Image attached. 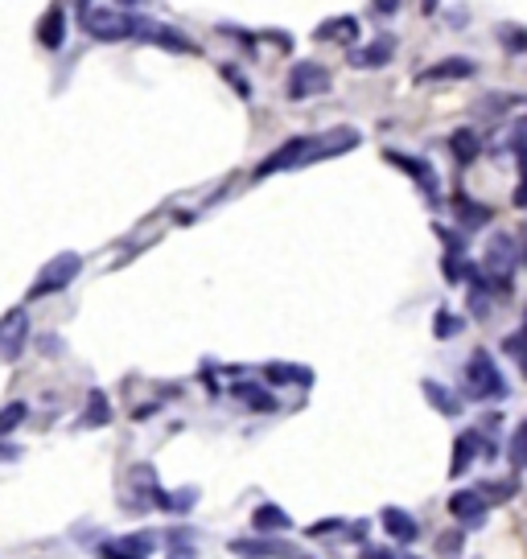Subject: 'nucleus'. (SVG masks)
Returning a JSON list of instances; mask_svg holds the SVG:
<instances>
[{
	"instance_id": "32",
	"label": "nucleus",
	"mask_w": 527,
	"mask_h": 559,
	"mask_svg": "<svg viewBox=\"0 0 527 559\" xmlns=\"http://www.w3.org/2000/svg\"><path fill=\"white\" fill-rule=\"evenodd\" d=\"M330 531H342V518H330V523H322V526H313L309 535H330Z\"/></svg>"
},
{
	"instance_id": "23",
	"label": "nucleus",
	"mask_w": 527,
	"mask_h": 559,
	"mask_svg": "<svg viewBox=\"0 0 527 559\" xmlns=\"http://www.w3.org/2000/svg\"><path fill=\"white\" fill-rule=\"evenodd\" d=\"M29 416V408H25V403H5V408H0V436H9V432H17V428H21V419H25Z\"/></svg>"
},
{
	"instance_id": "22",
	"label": "nucleus",
	"mask_w": 527,
	"mask_h": 559,
	"mask_svg": "<svg viewBox=\"0 0 527 559\" xmlns=\"http://www.w3.org/2000/svg\"><path fill=\"white\" fill-rule=\"evenodd\" d=\"M454 152L462 165H470V160L478 157V132H473V128H462V132L454 136Z\"/></svg>"
},
{
	"instance_id": "33",
	"label": "nucleus",
	"mask_w": 527,
	"mask_h": 559,
	"mask_svg": "<svg viewBox=\"0 0 527 559\" xmlns=\"http://www.w3.org/2000/svg\"><path fill=\"white\" fill-rule=\"evenodd\" d=\"M17 457H21L17 444H0V461H17Z\"/></svg>"
},
{
	"instance_id": "9",
	"label": "nucleus",
	"mask_w": 527,
	"mask_h": 559,
	"mask_svg": "<svg viewBox=\"0 0 527 559\" xmlns=\"http://www.w3.org/2000/svg\"><path fill=\"white\" fill-rule=\"evenodd\" d=\"M387 160H392L395 169H404L412 181H416L420 189L429 198H437L441 194V181H437V173H433V165H425V160H416V157H408V152H387Z\"/></svg>"
},
{
	"instance_id": "19",
	"label": "nucleus",
	"mask_w": 527,
	"mask_h": 559,
	"mask_svg": "<svg viewBox=\"0 0 527 559\" xmlns=\"http://www.w3.org/2000/svg\"><path fill=\"white\" fill-rule=\"evenodd\" d=\"M251 526H256L259 535H277V531H288V515L280 506H259L256 515H251Z\"/></svg>"
},
{
	"instance_id": "11",
	"label": "nucleus",
	"mask_w": 527,
	"mask_h": 559,
	"mask_svg": "<svg viewBox=\"0 0 527 559\" xmlns=\"http://www.w3.org/2000/svg\"><path fill=\"white\" fill-rule=\"evenodd\" d=\"M449 515H454L457 523H465V526H483V518H486L483 494H478V489H462V494H454L449 497Z\"/></svg>"
},
{
	"instance_id": "6",
	"label": "nucleus",
	"mask_w": 527,
	"mask_h": 559,
	"mask_svg": "<svg viewBox=\"0 0 527 559\" xmlns=\"http://www.w3.org/2000/svg\"><path fill=\"white\" fill-rule=\"evenodd\" d=\"M330 87V71L322 63H297L288 74V99H313Z\"/></svg>"
},
{
	"instance_id": "12",
	"label": "nucleus",
	"mask_w": 527,
	"mask_h": 559,
	"mask_svg": "<svg viewBox=\"0 0 527 559\" xmlns=\"http://www.w3.org/2000/svg\"><path fill=\"white\" fill-rule=\"evenodd\" d=\"M392 53H395L392 37H379V42L358 45V50L350 53V66H358V71H379V66L392 63Z\"/></svg>"
},
{
	"instance_id": "26",
	"label": "nucleus",
	"mask_w": 527,
	"mask_h": 559,
	"mask_svg": "<svg viewBox=\"0 0 527 559\" xmlns=\"http://www.w3.org/2000/svg\"><path fill=\"white\" fill-rule=\"evenodd\" d=\"M503 350H507V354H515L519 371H523V379H527V325L519 329L515 338H507V342H503Z\"/></svg>"
},
{
	"instance_id": "30",
	"label": "nucleus",
	"mask_w": 527,
	"mask_h": 559,
	"mask_svg": "<svg viewBox=\"0 0 527 559\" xmlns=\"http://www.w3.org/2000/svg\"><path fill=\"white\" fill-rule=\"evenodd\" d=\"M503 45H507V50H527V34H519L515 25H503Z\"/></svg>"
},
{
	"instance_id": "10",
	"label": "nucleus",
	"mask_w": 527,
	"mask_h": 559,
	"mask_svg": "<svg viewBox=\"0 0 527 559\" xmlns=\"http://www.w3.org/2000/svg\"><path fill=\"white\" fill-rule=\"evenodd\" d=\"M305 144H309V136H297V140L280 144V149L256 169V178H272V173H280V169H297V165L305 160Z\"/></svg>"
},
{
	"instance_id": "2",
	"label": "nucleus",
	"mask_w": 527,
	"mask_h": 559,
	"mask_svg": "<svg viewBox=\"0 0 527 559\" xmlns=\"http://www.w3.org/2000/svg\"><path fill=\"white\" fill-rule=\"evenodd\" d=\"M465 395L470 400H503L507 395V379L486 350H473L465 362Z\"/></svg>"
},
{
	"instance_id": "13",
	"label": "nucleus",
	"mask_w": 527,
	"mask_h": 559,
	"mask_svg": "<svg viewBox=\"0 0 527 559\" xmlns=\"http://www.w3.org/2000/svg\"><path fill=\"white\" fill-rule=\"evenodd\" d=\"M379 518H384V531L392 535L395 543H416V539H420V526H416V518H412L408 510H400V506H387V510H384V515H379Z\"/></svg>"
},
{
	"instance_id": "21",
	"label": "nucleus",
	"mask_w": 527,
	"mask_h": 559,
	"mask_svg": "<svg viewBox=\"0 0 527 559\" xmlns=\"http://www.w3.org/2000/svg\"><path fill=\"white\" fill-rule=\"evenodd\" d=\"M317 37H322V42H330V37H334V42H355V37H358V25H355L350 17H342V21H326V25L317 29Z\"/></svg>"
},
{
	"instance_id": "7",
	"label": "nucleus",
	"mask_w": 527,
	"mask_h": 559,
	"mask_svg": "<svg viewBox=\"0 0 527 559\" xmlns=\"http://www.w3.org/2000/svg\"><path fill=\"white\" fill-rule=\"evenodd\" d=\"M157 551V539L152 535H120V539L103 543L99 547V559H149Z\"/></svg>"
},
{
	"instance_id": "17",
	"label": "nucleus",
	"mask_w": 527,
	"mask_h": 559,
	"mask_svg": "<svg viewBox=\"0 0 527 559\" xmlns=\"http://www.w3.org/2000/svg\"><path fill=\"white\" fill-rule=\"evenodd\" d=\"M420 390H425V400H429L433 408L441 411V416H457V411H462V400H457V395H454L449 387H441V382H433V379H429Z\"/></svg>"
},
{
	"instance_id": "29",
	"label": "nucleus",
	"mask_w": 527,
	"mask_h": 559,
	"mask_svg": "<svg viewBox=\"0 0 527 559\" xmlns=\"http://www.w3.org/2000/svg\"><path fill=\"white\" fill-rule=\"evenodd\" d=\"M454 333H462V321H457L449 309H441L437 313V338L445 342V338H454Z\"/></svg>"
},
{
	"instance_id": "34",
	"label": "nucleus",
	"mask_w": 527,
	"mask_h": 559,
	"mask_svg": "<svg viewBox=\"0 0 527 559\" xmlns=\"http://www.w3.org/2000/svg\"><path fill=\"white\" fill-rule=\"evenodd\" d=\"M363 559H395V555H387V551H379V547H366Z\"/></svg>"
},
{
	"instance_id": "28",
	"label": "nucleus",
	"mask_w": 527,
	"mask_h": 559,
	"mask_svg": "<svg viewBox=\"0 0 527 559\" xmlns=\"http://www.w3.org/2000/svg\"><path fill=\"white\" fill-rule=\"evenodd\" d=\"M511 465H515V469H527V424H519L515 440H511Z\"/></svg>"
},
{
	"instance_id": "20",
	"label": "nucleus",
	"mask_w": 527,
	"mask_h": 559,
	"mask_svg": "<svg viewBox=\"0 0 527 559\" xmlns=\"http://www.w3.org/2000/svg\"><path fill=\"white\" fill-rule=\"evenodd\" d=\"M231 395H235V400H243L248 408H256V411H272V408H277V400H272V395H264L259 387H248V382L231 387Z\"/></svg>"
},
{
	"instance_id": "14",
	"label": "nucleus",
	"mask_w": 527,
	"mask_h": 559,
	"mask_svg": "<svg viewBox=\"0 0 527 559\" xmlns=\"http://www.w3.org/2000/svg\"><path fill=\"white\" fill-rule=\"evenodd\" d=\"M63 37H66V13L54 5V9L42 17V25H37V42H42L45 50H58V45H63Z\"/></svg>"
},
{
	"instance_id": "24",
	"label": "nucleus",
	"mask_w": 527,
	"mask_h": 559,
	"mask_svg": "<svg viewBox=\"0 0 527 559\" xmlns=\"http://www.w3.org/2000/svg\"><path fill=\"white\" fill-rule=\"evenodd\" d=\"M478 494H483V502L491 506V502H507L511 494H515V481H483V486H473Z\"/></svg>"
},
{
	"instance_id": "25",
	"label": "nucleus",
	"mask_w": 527,
	"mask_h": 559,
	"mask_svg": "<svg viewBox=\"0 0 527 559\" xmlns=\"http://www.w3.org/2000/svg\"><path fill=\"white\" fill-rule=\"evenodd\" d=\"M462 547H465L462 526H457V531H449V535H441V539H437V555H441V559H457V555H462Z\"/></svg>"
},
{
	"instance_id": "8",
	"label": "nucleus",
	"mask_w": 527,
	"mask_h": 559,
	"mask_svg": "<svg viewBox=\"0 0 527 559\" xmlns=\"http://www.w3.org/2000/svg\"><path fill=\"white\" fill-rule=\"evenodd\" d=\"M231 551L243 559H301L288 543H280V539H235Z\"/></svg>"
},
{
	"instance_id": "5",
	"label": "nucleus",
	"mask_w": 527,
	"mask_h": 559,
	"mask_svg": "<svg viewBox=\"0 0 527 559\" xmlns=\"http://www.w3.org/2000/svg\"><path fill=\"white\" fill-rule=\"evenodd\" d=\"M29 338V317L25 309H9L0 317V362H17Z\"/></svg>"
},
{
	"instance_id": "1",
	"label": "nucleus",
	"mask_w": 527,
	"mask_h": 559,
	"mask_svg": "<svg viewBox=\"0 0 527 559\" xmlns=\"http://www.w3.org/2000/svg\"><path fill=\"white\" fill-rule=\"evenodd\" d=\"M79 25L87 29L95 42H124L141 29V21L120 5H79Z\"/></svg>"
},
{
	"instance_id": "3",
	"label": "nucleus",
	"mask_w": 527,
	"mask_h": 559,
	"mask_svg": "<svg viewBox=\"0 0 527 559\" xmlns=\"http://www.w3.org/2000/svg\"><path fill=\"white\" fill-rule=\"evenodd\" d=\"M79 272H83V259L74 255V251H66V255L50 259V264L42 267V275L34 280V288H29V301H42V296H50V293H63V288L71 284Z\"/></svg>"
},
{
	"instance_id": "31",
	"label": "nucleus",
	"mask_w": 527,
	"mask_h": 559,
	"mask_svg": "<svg viewBox=\"0 0 527 559\" xmlns=\"http://www.w3.org/2000/svg\"><path fill=\"white\" fill-rule=\"evenodd\" d=\"M165 559H198V551L190 547V543H173V547L165 551Z\"/></svg>"
},
{
	"instance_id": "15",
	"label": "nucleus",
	"mask_w": 527,
	"mask_h": 559,
	"mask_svg": "<svg viewBox=\"0 0 527 559\" xmlns=\"http://www.w3.org/2000/svg\"><path fill=\"white\" fill-rule=\"evenodd\" d=\"M478 444H483V436L478 432H465L454 440V465H449V477H462L465 469L473 465V453H478Z\"/></svg>"
},
{
	"instance_id": "4",
	"label": "nucleus",
	"mask_w": 527,
	"mask_h": 559,
	"mask_svg": "<svg viewBox=\"0 0 527 559\" xmlns=\"http://www.w3.org/2000/svg\"><path fill=\"white\" fill-rule=\"evenodd\" d=\"M515 267H519V247H515V239L499 231L491 243H486V272H491L494 280L507 288V284H511V275H515Z\"/></svg>"
},
{
	"instance_id": "18",
	"label": "nucleus",
	"mask_w": 527,
	"mask_h": 559,
	"mask_svg": "<svg viewBox=\"0 0 527 559\" xmlns=\"http://www.w3.org/2000/svg\"><path fill=\"white\" fill-rule=\"evenodd\" d=\"M470 74H473V63H470V58H445V63H441V66H429V71H425V74H420V79H425V82H441V79H470Z\"/></svg>"
},
{
	"instance_id": "27",
	"label": "nucleus",
	"mask_w": 527,
	"mask_h": 559,
	"mask_svg": "<svg viewBox=\"0 0 527 559\" xmlns=\"http://www.w3.org/2000/svg\"><path fill=\"white\" fill-rule=\"evenodd\" d=\"M264 379L268 382H309V371H297V366H268Z\"/></svg>"
},
{
	"instance_id": "16",
	"label": "nucleus",
	"mask_w": 527,
	"mask_h": 559,
	"mask_svg": "<svg viewBox=\"0 0 527 559\" xmlns=\"http://www.w3.org/2000/svg\"><path fill=\"white\" fill-rule=\"evenodd\" d=\"M108 419H112L108 395H103V390H91V395H87V408H83V416H79V424L83 428H103Z\"/></svg>"
}]
</instances>
